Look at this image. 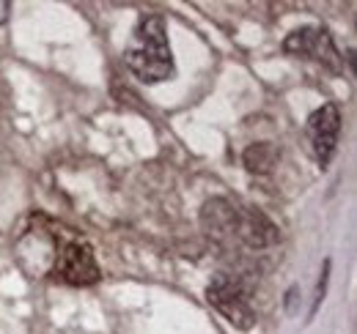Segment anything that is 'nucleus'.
Here are the masks:
<instances>
[{"label":"nucleus","mask_w":357,"mask_h":334,"mask_svg":"<svg viewBox=\"0 0 357 334\" xmlns=\"http://www.w3.org/2000/svg\"><path fill=\"white\" fill-rule=\"evenodd\" d=\"M308 145L313 151V159L321 167L330 165L335 148H338V134H341V113L333 102L321 104L319 110H313L308 118Z\"/></svg>","instance_id":"6"},{"label":"nucleus","mask_w":357,"mask_h":334,"mask_svg":"<svg viewBox=\"0 0 357 334\" xmlns=\"http://www.w3.org/2000/svg\"><path fill=\"white\" fill-rule=\"evenodd\" d=\"M8 8H11V3H6V0H3V3H0V25L8 19Z\"/></svg>","instance_id":"9"},{"label":"nucleus","mask_w":357,"mask_h":334,"mask_svg":"<svg viewBox=\"0 0 357 334\" xmlns=\"http://www.w3.org/2000/svg\"><path fill=\"white\" fill-rule=\"evenodd\" d=\"M137 44L124 52V63L140 83H165L176 74L174 66V55H171V44L165 33V19L160 14H149L146 19H140L137 31Z\"/></svg>","instance_id":"2"},{"label":"nucleus","mask_w":357,"mask_h":334,"mask_svg":"<svg viewBox=\"0 0 357 334\" xmlns=\"http://www.w3.org/2000/svg\"><path fill=\"white\" fill-rule=\"evenodd\" d=\"M206 299L236 329H250L256 324V310L250 304V291L245 288V283L239 277L225 274V271L215 274V280L206 288Z\"/></svg>","instance_id":"3"},{"label":"nucleus","mask_w":357,"mask_h":334,"mask_svg":"<svg viewBox=\"0 0 357 334\" xmlns=\"http://www.w3.org/2000/svg\"><path fill=\"white\" fill-rule=\"evenodd\" d=\"M201 225L223 244H242L248 250H264L280 241V230L259 209L236 206L228 198H212L204 203Z\"/></svg>","instance_id":"1"},{"label":"nucleus","mask_w":357,"mask_h":334,"mask_svg":"<svg viewBox=\"0 0 357 334\" xmlns=\"http://www.w3.org/2000/svg\"><path fill=\"white\" fill-rule=\"evenodd\" d=\"M278 159H280V151L272 145V143H253L245 154H242V162L245 167L250 170V173H256V175H267L272 167L278 165Z\"/></svg>","instance_id":"7"},{"label":"nucleus","mask_w":357,"mask_h":334,"mask_svg":"<svg viewBox=\"0 0 357 334\" xmlns=\"http://www.w3.org/2000/svg\"><path fill=\"white\" fill-rule=\"evenodd\" d=\"M327 274H330V260H324V271H321V280H319V288H316V301H313L311 307V315L319 310V304H321V299H324V288H327Z\"/></svg>","instance_id":"8"},{"label":"nucleus","mask_w":357,"mask_h":334,"mask_svg":"<svg viewBox=\"0 0 357 334\" xmlns=\"http://www.w3.org/2000/svg\"><path fill=\"white\" fill-rule=\"evenodd\" d=\"M52 274H55V280H61L72 288H89V285H96L102 280V269L96 263V255H93L89 241L63 244L58 257H55Z\"/></svg>","instance_id":"4"},{"label":"nucleus","mask_w":357,"mask_h":334,"mask_svg":"<svg viewBox=\"0 0 357 334\" xmlns=\"http://www.w3.org/2000/svg\"><path fill=\"white\" fill-rule=\"evenodd\" d=\"M283 52L294 55V58L316 61V63H321L324 69H330L335 74L344 69V61H341L335 44H333L330 33L324 28H297V31H291L283 42Z\"/></svg>","instance_id":"5"}]
</instances>
